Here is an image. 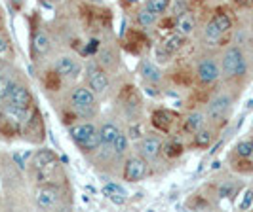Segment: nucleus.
Returning <instances> with one entry per match:
<instances>
[{"mask_svg": "<svg viewBox=\"0 0 253 212\" xmlns=\"http://www.w3.org/2000/svg\"><path fill=\"white\" fill-rule=\"evenodd\" d=\"M145 6H147L152 13H156V15L160 17V15H164L166 12H169L171 0H147Z\"/></svg>", "mask_w": 253, "mask_h": 212, "instance_id": "nucleus-28", "label": "nucleus"}, {"mask_svg": "<svg viewBox=\"0 0 253 212\" xmlns=\"http://www.w3.org/2000/svg\"><path fill=\"white\" fill-rule=\"evenodd\" d=\"M169 12L173 13L175 17H181L183 13H187L189 12V8H187V0H173L171 6H169Z\"/></svg>", "mask_w": 253, "mask_h": 212, "instance_id": "nucleus-34", "label": "nucleus"}, {"mask_svg": "<svg viewBox=\"0 0 253 212\" xmlns=\"http://www.w3.org/2000/svg\"><path fill=\"white\" fill-rule=\"evenodd\" d=\"M194 30H196V19H194L192 13L187 12V13H183L181 17H177L175 32H179V34H183V36L187 38V36H190Z\"/></svg>", "mask_w": 253, "mask_h": 212, "instance_id": "nucleus-22", "label": "nucleus"}, {"mask_svg": "<svg viewBox=\"0 0 253 212\" xmlns=\"http://www.w3.org/2000/svg\"><path fill=\"white\" fill-rule=\"evenodd\" d=\"M135 23L141 27V29H145V30H151L152 27L158 23V15L156 13H152L145 4L139 8V12L135 13Z\"/></svg>", "mask_w": 253, "mask_h": 212, "instance_id": "nucleus-20", "label": "nucleus"}, {"mask_svg": "<svg viewBox=\"0 0 253 212\" xmlns=\"http://www.w3.org/2000/svg\"><path fill=\"white\" fill-rule=\"evenodd\" d=\"M53 72L67 80H75L82 74V62L73 55H59L53 61Z\"/></svg>", "mask_w": 253, "mask_h": 212, "instance_id": "nucleus-10", "label": "nucleus"}, {"mask_svg": "<svg viewBox=\"0 0 253 212\" xmlns=\"http://www.w3.org/2000/svg\"><path fill=\"white\" fill-rule=\"evenodd\" d=\"M86 86H88L97 97H103L111 89V76L109 70L103 68L97 61H91L86 66Z\"/></svg>", "mask_w": 253, "mask_h": 212, "instance_id": "nucleus-4", "label": "nucleus"}, {"mask_svg": "<svg viewBox=\"0 0 253 212\" xmlns=\"http://www.w3.org/2000/svg\"><path fill=\"white\" fill-rule=\"evenodd\" d=\"M113 153L116 155V157H124L127 153V150H129V138H127L126 133H120L118 137H116V140L113 142Z\"/></svg>", "mask_w": 253, "mask_h": 212, "instance_id": "nucleus-26", "label": "nucleus"}, {"mask_svg": "<svg viewBox=\"0 0 253 212\" xmlns=\"http://www.w3.org/2000/svg\"><path fill=\"white\" fill-rule=\"evenodd\" d=\"M35 203L40 211H59L63 209V193L57 186H40L35 193Z\"/></svg>", "mask_w": 253, "mask_h": 212, "instance_id": "nucleus-6", "label": "nucleus"}, {"mask_svg": "<svg viewBox=\"0 0 253 212\" xmlns=\"http://www.w3.org/2000/svg\"><path fill=\"white\" fill-rule=\"evenodd\" d=\"M248 74V61L246 55L238 46H228L221 55V76L232 82V80H242Z\"/></svg>", "mask_w": 253, "mask_h": 212, "instance_id": "nucleus-2", "label": "nucleus"}, {"mask_svg": "<svg viewBox=\"0 0 253 212\" xmlns=\"http://www.w3.org/2000/svg\"><path fill=\"white\" fill-rule=\"evenodd\" d=\"M139 74L141 78L149 84V86H156V84H160L162 82V68L158 66V62L152 61V59H143L139 64Z\"/></svg>", "mask_w": 253, "mask_h": 212, "instance_id": "nucleus-15", "label": "nucleus"}, {"mask_svg": "<svg viewBox=\"0 0 253 212\" xmlns=\"http://www.w3.org/2000/svg\"><path fill=\"white\" fill-rule=\"evenodd\" d=\"M124 2H126L127 6H133V4H137V2H139V0H124Z\"/></svg>", "mask_w": 253, "mask_h": 212, "instance_id": "nucleus-38", "label": "nucleus"}, {"mask_svg": "<svg viewBox=\"0 0 253 212\" xmlns=\"http://www.w3.org/2000/svg\"><path fill=\"white\" fill-rule=\"evenodd\" d=\"M97 62L101 64L103 68H107V70H113V68H116V64H118V55H116V53H114L111 48H101Z\"/></svg>", "mask_w": 253, "mask_h": 212, "instance_id": "nucleus-24", "label": "nucleus"}, {"mask_svg": "<svg viewBox=\"0 0 253 212\" xmlns=\"http://www.w3.org/2000/svg\"><path fill=\"white\" fill-rule=\"evenodd\" d=\"M236 155L242 157V159H248L253 155V138H244L236 144Z\"/></svg>", "mask_w": 253, "mask_h": 212, "instance_id": "nucleus-32", "label": "nucleus"}, {"mask_svg": "<svg viewBox=\"0 0 253 212\" xmlns=\"http://www.w3.org/2000/svg\"><path fill=\"white\" fill-rule=\"evenodd\" d=\"M149 175V161L143 157V155H129L124 167H122V180H126L129 184H135L141 182L145 176Z\"/></svg>", "mask_w": 253, "mask_h": 212, "instance_id": "nucleus-9", "label": "nucleus"}, {"mask_svg": "<svg viewBox=\"0 0 253 212\" xmlns=\"http://www.w3.org/2000/svg\"><path fill=\"white\" fill-rule=\"evenodd\" d=\"M6 102H10L13 106H19V108H27V110H31L35 106L33 104V93H31V89L27 88L25 84H13L10 97H8Z\"/></svg>", "mask_w": 253, "mask_h": 212, "instance_id": "nucleus-13", "label": "nucleus"}, {"mask_svg": "<svg viewBox=\"0 0 253 212\" xmlns=\"http://www.w3.org/2000/svg\"><path fill=\"white\" fill-rule=\"evenodd\" d=\"M120 127L114 121H105L99 125V137H101V146H113V142L116 140V137L120 135Z\"/></svg>", "mask_w": 253, "mask_h": 212, "instance_id": "nucleus-19", "label": "nucleus"}, {"mask_svg": "<svg viewBox=\"0 0 253 212\" xmlns=\"http://www.w3.org/2000/svg\"><path fill=\"white\" fill-rule=\"evenodd\" d=\"M8 50H10V42H8V38L0 34V55H4Z\"/></svg>", "mask_w": 253, "mask_h": 212, "instance_id": "nucleus-36", "label": "nucleus"}, {"mask_svg": "<svg viewBox=\"0 0 253 212\" xmlns=\"http://www.w3.org/2000/svg\"><path fill=\"white\" fill-rule=\"evenodd\" d=\"M185 46V36L179 32H171L154 48V59L156 62H169L173 55H177Z\"/></svg>", "mask_w": 253, "mask_h": 212, "instance_id": "nucleus-8", "label": "nucleus"}, {"mask_svg": "<svg viewBox=\"0 0 253 212\" xmlns=\"http://www.w3.org/2000/svg\"><path fill=\"white\" fill-rule=\"evenodd\" d=\"M8 2H10L12 6H21V4L25 2V0H8Z\"/></svg>", "mask_w": 253, "mask_h": 212, "instance_id": "nucleus-37", "label": "nucleus"}, {"mask_svg": "<svg viewBox=\"0 0 253 212\" xmlns=\"http://www.w3.org/2000/svg\"><path fill=\"white\" fill-rule=\"evenodd\" d=\"M162 148H164V142L158 135H145V137H141L139 144H137L139 155H143L149 163L156 161L160 157V153H164Z\"/></svg>", "mask_w": 253, "mask_h": 212, "instance_id": "nucleus-11", "label": "nucleus"}, {"mask_svg": "<svg viewBox=\"0 0 253 212\" xmlns=\"http://www.w3.org/2000/svg\"><path fill=\"white\" fill-rule=\"evenodd\" d=\"M23 133H25V138L33 140V142H40L42 137H44V125H42V118H40V112L33 106L31 110V116L29 120L23 125Z\"/></svg>", "mask_w": 253, "mask_h": 212, "instance_id": "nucleus-14", "label": "nucleus"}, {"mask_svg": "<svg viewBox=\"0 0 253 212\" xmlns=\"http://www.w3.org/2000/svg\"><path fill=\"white\" fill-rule=\"evenodd\" d=\"M51 48L50 36L44 30H35L33 32V40H31V50H33V57L40 59L44 55H48V51Z\"/></svg>", "mask_w": 253, "mask_h": 212, "instance_id": "nucleus-16", "label": "nucleus"}, {"mask_svg": "<svg viewBox=\"0 0 253 212\" xmlns=\"http://www.w3.org/2000/svg\"><path fill=\"white\" fill-rule=\"evenodd\" d=\"M183 144L179 142V140H168V142H164V148H162V151H164L166 157H169V159H173V157H179L181 153H183Z\"/></svg>", "mask_w": 253, "mask_h": 212, "instance_id": "nucleus-30", "label": "nucleus"}, {"mask_svg": "<svg viewBox=\"0 0 253 212\" xmlns=\"http://www.w3.org/2000/svg\"><path fill=\"white\" fill-rule=\"evenodd\" d=\"M213 142V131L204 125L200 131L194 133V146L196 148H208Z\"/></svg>", "mask_w": 253, "mask_h": 212, "instance_id": "nucleus-25", "label": "nucleus"}, {"mask_svg": "<svg viewBox=\"0 0 253 212\" xmlns=\"http://www.w3.org/2000/svg\"><path fill=\"white\" fill-rule=\"evenodd\" d=\"M223 36H225V34H223V32L217 29L215 23L210 19V21L206 23V27H204V40L210 42V44H217Z\"/></svg>", "mask_w": 253, "mask_h": 212, "instance_id": "nucleus-27", "label": "nucleus"}, {"mask_svg": "<svg viewBox=\"0 0 253 212\" xmlns=\"http://www.w3.org/2000/svg\"><path fill=\"white\" fill-rule=\"evenodd\" d=\"M71 108L75 116H80V118H93L97 110H99V104H97V95L88 88V86H76L71 91Z\"/></svg>", "mask_w": 253, "mask_h": 212, "instance_id": "nucleus-3", "label": "nucleus"}, {"mask_svg": "<svg viewBox=\"0 0 253 212\" xmlns=\"http://www.w3.org/2000/svg\"><path fill=\"white\" fill-rule=\"evenodd\" d=\"M211 21L217 25V29L223 32V34H227L228 30L232 29V19L228 17V13H223V12H219V13H215L213 17H211Z\"/></svg>", "mask_w": 253, "mask_h": 212, "instance_id": "nucleus-31", "label": "nucleus"}, {"mask_svg": "<svg viewBox=\"0 0 253 212\" xmlns=\"http://www.w3.org/2000/svg\"><path fill=\"white\" fill-rule=\"evenodd\" d=\"M55 163H57V155L53 153V150H50V148H40L31 157V169L37 175H44Z\"/></svg>", "mask_w": 253, "mask_h": 212, "instance_id": "nucleus-12", "label": "nucleus"}, {"mask_svg": "<svg viewBox=\"0 0 253 212\" xmlns=\"http://www.w3.org/2000/svg\"><path fill=\"white\" fill-rule=\"evenodd\" d=\"M232 110V97L228 93H217L211 97L206 108V116L210 120V123H223L228 118V114Z\"/></svg>", "mask_w": 253, "mask_h": 212, "instance_id": "nucleus-5", "label": "nucleus"}, {"mask_svg": "<svg viewBox=\"0 0 253 212\" xmlns=\"http://www.w3.org/2000/svg\"><path fill=\"white\" fill-rule=\"evenodd\" d=\"M103 195L107 197V199H111L113 203L116 205H124L126 203V189L120 186V184H116V182H107L105 186H103Z\"/></svg>", "mask_w": 253, "mask_h": 212, "instance_id": "nucleus-18", "label": "nucleus"}, {"mask_svg": "<svg viewBox=\"0 0 253 212\" xmlns=\"http://www.w3.org/2000/svg\"><path fill=\"white\" fill-rule=\"evenodd\" d=\"M13 88V82L6 76H0V102H6L10 97V91Z\"/></svg>", "mask_w": 253, "mask_h": 212, "instance_id": "nucleus-33", "label": "nucleus"}, {"mask_svg": "<svg viewBox=\"0 0 253 212\" xmlns=\"http://www.w3.org/2000/svg\"><path fill=\"white\" fill-rule=\"evenodd\" d=\"M238 189H240L238 184H234V182L227 180V182H223L221 186L217 187V195H219L221 199H232V197L238 193Z\"/></svg>", "mask_w": 253, "mask_h": 212, "instance_id": "nucleus-29", "label": "nucleus"}, {"mask_svg": "<svg viewBox=\"0 0 253 212\" xmlns=\"http://www.w3.org/2000/svg\"><path fill=\"white\" fill-rule=\"evenodd\" d=\"M71 140L80 148L84 153H93L101 148V137H99V127L93 121H82L69 127Z\"/></svg>", "mask_w": 253, "mask_h": 212, "instance_id": "nucleus-1", "label": "nucleus"}, {"mask_svg": "<svg viewBox=\"0 0 253 212\" xmlns=\"http://www.w3.org/2000/svg\"><path fill=\"white\" fill-rule=\"evenodd\" d=\"M252 205H253V189H248V191L244 193V199H242V203H240V211H248Z\"/></svg>", "mask_w": 253, "mask_h": 212, "instance_id": "nucleus-35", "label": "nucleus"}, {"mask_svg": "<svg viewBox=\"0 0 253 212\" xmlns=\"http://www.w3.org/2000/svg\"><path fill=\"white\" fill-rule=\"evenodd\" d=\"M175 120H173V114L168 112V110H156V112L152 114V125L156 127V129H160V131H169V127L173 123Z\"/></svg>", "mask_w": 253, "mask_h": 212, "instance_id": "nucleus-23", "label": "nucleus"}, {"mask_svg": "<svg viewBox=\"0 0 253 212\" xmlns=\"http://www.w3.org/2000/svg\"><path fill=\"white\" fill-rule=\"evenodd\" d=\"M23 133V123H19L15 118L10 114H6L0 108V135L4 137H13V135H21Z\"/></svg>", "mask_w": 253, "mask_h": 212, "instance_id": "nucleus-17", "label": "nucleus"}, {"mask_svg": "<svg viewBox=\"0 0 253 212\" xmlns=\"http://www.w3.org/2000/svg\"><path fill=\"white\" fill-rule=\"evenodd\" d=\"M204 125H206V116L202 112H189L187 114V118H185V121H183V129L190 133V135H194L196 131H200Z\"/></svg>", "mask_w": 253, "mask_h": 212, "instance_id": "nucleus-21", "label": "nucleus"}, {"mask_svg": "<svg viewBox=\"0 0 253 212\" xmlns=\"http://www.w3.org/2000/svg\"><path fill=\"white\" fill-rule=\"evenodd\" d=\"M194 74H196V80L202 86H213L221 78V62L217 61L215 57H211V55L200 57L198 62H196Z\"/></svg>", "mask_w": 253, "mask_h": 212, "instance_id": "nucleus-7", "label": "nucleus"}]
</instances>
